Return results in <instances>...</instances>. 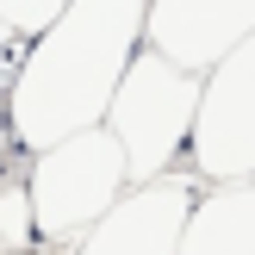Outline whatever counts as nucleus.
Returning <instances> with one entry per match:
<instances>
[{"instance_id":"f257e3e1","label":"nucleus","mask_w":255,"mask_h":255,"mask_svg":"<svg viewBox=\"0 0 255 255\" xmlns=\"http://www.w3.org/2000/svg\"><path fill=\"white\" fill-rule=\"evenodd\" d=\"M143 44V0H62L56 19L37 25L6 81V137L37 156L56 137L100 125L112 81Z\"/></svg>"},{"instance_id":"39448f33","label":"nucleus","mask_w":255,"mask_h":255,"mask_svg":"<svg viewBox=\"0 0 255 255\" xmlns=\"http://www.w3.org/2000/svg\"><path fill=\"white\" fill-rule=\"evenodd\" d=\"M199 181L181 168H162L149 181H125V193L81 231L75 255H174V237L187 224Z\"/></svg>"},{"instance_id":"6e6552de","label":"nucleus","mask_w":255,"mask_h":255,"mask_svg":"<svg viewBox=\"0 0 255 255\" xmlns=\"http://www.w3.org/2000/svg\"><path fill=\"white\" fill-rule=\"evenodd\" d=\"M31 206H25V187L19 181H0V255L12 249H31Z\"/></svg>"},{"instance_id":"0eeeda50","label":"nucleus","mask_w":255,"mask_h":255,"mask_svg":"<svg viewBox=\"0 0 255 255\" xmlns=\"http://www.w3.org/2000/svg\"><path fill=\"white\" fill-rule=\"evenodd\" d=\"M174 255H255V187L212 181V193H193Z\"/></svg>"},{"instance_id":"9d476101","label":"nucleus","mask_w":255,"mask_h":255,"mask_svg":"<svg viewBox=\"0 0 255 255\" xmlns=\"http://www.w3.org/2000/svg\"><path fill=\"white\" fill-rule=\"evenodd\" d=\"M6 149H12V137H6V94H0V168H6Z\"/></svg>"},{"instance_id":"f8f14e48","label":"nucleus","mask_w":255,"mask_h":255,"mask_svg":"<svg viewBox=\"0 0 255 255\" xmlns=\"http://www.w3.org/2000/svg\"><path fill=\"white\" fill-rule=\"evenodd\" d=\"M12 255H31V249H12Z\"/></svg>"},{"instance_id":"7ed1b4c3","label":"nucleus","mask_w":255,"mask_h":255,"mask_svg":"<svg viewBox=\"0 0 255 255\" xmlns=\"http://www.w3.org/2000/svg\"><path fill=\"white\" fill-rule=\"evenodd\" d=\"M125 156L112 143L106 125H81V131L56 137L50 149L31 156V181H25V206H31L37 237H81L112 199L125 193Z\"/></svg>"},{"instance_id":"9b49d317","label":"nucleus","mask_w":255,"mask_h":255,"mask_svg":"<svg viewBox=\"0 0 255 255\" xmlns=\"http://www.w3.org/2000/svg\"><path fill=\"white\" fill-rule=\"evenodd\" d=\"M12 44H19V31H6V25H0V50H12Z\"/></svg>"},{"instance_id":"1a4fd4ad","label":"nucleus","mask_w":255,"mask_h":255,"mask_svg":"<svg viewBox=\"0 0 255 255\" xmlns=\"http://www.w3.org/2000/svg\"><path fill=\"white\" fill-rule=\"evenodd\" d=\"M56 6H62V0H0V25L19 31V37H31L37 25L56 19Z\"/></svg>"},{"instance_id":"20e7f679","label":"nucleus","mask_w":255,"mask_h":255,"mask_svg":"<svg viewBox=\"0 0 255 255\" xmlns=\"http://www.w3.org/2000/svg\"><path fill=\"white\" fill-rule=\"evenodd\" d=\"M181 156L193 162V181H255V37L199 69V100Z\"/></svg>"},{"instance_id":"f03ea898","label":"nucleus","mask_w":255,"mask_h":255,"mask_svg":"<svg viewBox=\"0 0 255 255\" xmlns=\"http://www.w3.org/2000/svg\"><path fill=\"white\" fill-rule=\"evenodd\" d=\"M193 100H199V75L193 69L156 56L149 44L131 50L125 75L112 81L106 112H100V125L112 131L131 181H149V174H162V168L181 162L187 125H193Z\"/></svg>"},{"instance_id":"423d86ee","label":"nucleus","mask_w":255,"mask_h":255,"mask_svg":"<svg viewBox=\"0 0 255 255\" xmlns=\"http://www.w3.org/2000/svg\"><path fill=\"white\" fill-rule=\"evenodd\" d=\"M243 37H255V0H143V44L193 75Z\"/></svg>"}]
</instances>
